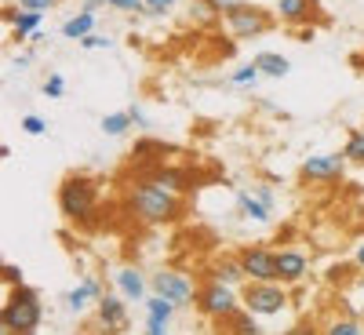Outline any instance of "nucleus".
Masks as SVG:
<instances>
[{"label":"nucleus","mask_w":364,"mask_h":335,"mask_svg":"<svg viewBox=\"0 0 364 335\" xmlns=\"http://www.w3.org/2000/svg\"><path fill=\"white\" fill-rule=\"evenodd\" d=\"M44 41H48V33H44V29H37V33L29 37V44H44Z\"/></svg>","instance_id":"38"},{"label":"nucleus","mask_w":364,"mask_h":335,"mask_svg":"<svg viewBox=\"0 0 364 335\" xmlns=\"http://www.w3.org/2000/svg\"><path fill=\"white\" fill-rule=\"evenodd\" d=\"M33 48H29V51H22V55H15V66H29V63H33Z\"/></svg>","instance_id":"36"},{"label":"nucleus","mask_w":364,"mask_h":335,"mask_svg":"<svg viewBox=\"0 0 364 335\" xmlns=\"http://www.w3.org/2000/svg\"><path fill=\"white\" fill-rule=\"evenodd\" d=\"M273 15L288 26H310V22H317L321 11H317V0H277Z\"/></svg>","instance_id":"14"},{"label":"nucleus","mask_w":364,"mask_h":335,"mask_svg":"<svg viewBox=\"0 0 364 335\" xmlns=\"http://www.w3.org/2000/svg\"><path fill=\"white\" fill-rule=\"evenodd\" d=\"M146 179L161 182V186H168V190H175V193H182V197H186V193L197 186V182H193V171H190V168H178V164H157Z\"/></svg>","instance_id":"15"},{"label":"nucleus","mask_w":364,"mask_h":335,"mask_svg":"<svg viewBox=\"0 0 364 335\" xmlns=\"http://www.w3.org/2000/svg\"><path fill=\"white\" fill-rule=\"evenodd\" d=\"M109 8L124 15H142V0H109Z\"/></svg>","instance_id":"31"},{"label":"nucleus","mask_w":364,"mask_h":335,"mask_svg":"<svg viewBox=\"0 0 364 335\" xmlns=\"http://www.w3.org/2000/svg\"><path fill=\"white\" fill-rule=\"evenodd\" d=\"M99 8H109V0H84V11H99Z\"/></svg>","instance_id":"37"},{"label":"nucleus","mask_w":364,"mask_h":335,"mask_svg":"<svg viewBox=\"0 0 364 335\" xmlns=\"http://www.w3.org/2000/svg\"><path fill=\"white\" fill-rule=\"evenodd\" d=\"M360 128H364V124H360Z\"/></svg>","instance_id":"41"},{"label":"nucleus","mask_w":364,"mask_h":335,"mask_svg":"<svg viewBox=\"0 0 364 335\" xmlns=\"http://www.w3.org/2000/svg\"><path fill=\"white\" fill-rule=\"evenodd\" d=\"M95 15L99 11H77V15H70L66 22H63V37L66 41H84L87 33H95Z\"/></svg>","instance_id":"19"},{"label":"nucleus","mask_w":364,"mask_h":335,"mask_svg":"<svg viewBox=\"0 0 364 335\" xmlns=\"http://www.w3.org/2000/svg\"><path fill=\"white\" fill-rule=\"evenodd\" d=\"M22 132H26V135H44V132H48V120L37 117V113H26V117H22Z\"/></svg>","instance_id":"29"},{"label":"nucleus","mask_w":364,"mask_h":335,"mask_svg":"<svg viewBox=\"0 0 364 335\" xmlns=\"http://www.w3.org/2000/svg\"><path fill=\"white\" fill-rule=\"evenodd\" d=\"M175 4H178V0H142V15H149V18H161V15H168Z\"/></svg>","instance_id":"28"},{"label":"nucleus","mask_w":364,"mask_h":335,"mask_svg":"<svg viewBox=\"0 0 364 335\" xmlns=\"http://www.w3.org/2000/svg\"><path fill=\"white\" fill-rule=\"evenodd\" d=\"M124 211L139 226H171V223L182 219L186 204H182V193H175V190H168V186H161V182L142 175L124 193Z\"/></svg>","instance_id":"1"},{"label":"nucleus","mask_w":364,"mask_h":335,"mask_svg":"<svg viewBox=\"0 0 364 335\" xmlns=\"http://www.w3.org/2000/svg\"><path fill=\"white\" fill-rule=\"evenodd\" d=\"M197 314L208 317V321H215V324H226L240 307H245V295H240V288L233 285H223V281H208L200 292H197Z\"/></svg>","instance_id":"5"},{"label":"nucleus","mask_w":364,"mask_h":335,"mask_svg":"<svg viewBox=\"0 0 364 335\" xmlns=\"http://www.w3.org/2000/svg\"><path fill=\"white\" fill-rule=\"evenodd\" d=\"M4 22L11 26V41L15 44H29V37L44 29V11H29L22 4H8L4 8Z\"/></svg>","instance_id":"10"},{"label":"nucleus","mask_w":364,"mask_h":335,"mask_svg":"<svg viewBox=\"0 0 364 335\" xmlns=\"http://www.w3.org/2000/svg\"><path fill=\"white\" fill-rule=\"evenodd\" d=\"M204 4H215V8H219V11H223V8H226V4H230V0H204Z\"/></svg>","instance_id":"40"},{"label":"nucleus","mask_w":364,"mask_h":335,"mask_svg":"<svg viewBox=\"0 0 364 335\" xmlns=\"http://www.w3.org/2000/svg\"><path fill=\"white\" fill-rule=\"evenodd\" d=\"M15 4H22V8H29V11H51L55 8V0H15Z\"/></svg>","instance_id":"33"},{"label":"nucleus","mask_w":364,"mask_h":335,"mask_svg":"<svg viewBox=\"0 0 364 335\" xmlns=\"http://www.w3.org/2000/svg\"><path fill=\"white\" fill-rule=\"evenodd\" d=\"M95 321L102 331H124L128 328V299L120 292H106L95 307Z\"/></svg>","instance_id":"11"},{"label":"nucleus","mask_w":364,"mask_h":335,"mask_svg":"<svg viewBox=\"0 0 364 335\" xmlns=\"http://www.w3.org/2000/svg\"><path fill=\"white\" fill-rule=\"evenodd\" d=\"M240 295H245V307L262 321L288 310V285H281V281H248L240 288Z\"/></svg>","instance_id":"6"},{"label":"nucleus","mask_w":364,"mask_h":335,"mask_svg":"<svg viewBox=\"0 0 364 335\" xmlns=\"http://www.w3.org/2000/svg\"><path fill=\"white\" fill-rule=\"evenodd\" d=\"M306 273H310V259H306V252H299V248H284V252H277V281H281V285L295 288V285L306 281Z\"/></svg>","instance_id":"13"},{"label":"nucleus","mask_w":364,"mask_h":335,"mask_svg":"<svg viewBox=\"0 0 364 335\" xmlns=\"http://www.w3.org/2000/svg\"><path fill=\"white\" fill-rule=\"evenodd\" d=\"M142 307H146V321H164V324H168V321L178 314L175 302L164 299V295H157V292H154V295H146V299H142Z\"/></svg>","instance_id":"21"},{"label":"nucleus","mask_w":364,"mask_h":335,"mask_svg":"<svg viewBox=\"0 0 364 335\" xmlns=\"http://www.w3.org/2000/svg\"><path fill=\"white\" fill-rule=\"evenodd\" d=\"M208 281H223V285H233V288H245L248 273H245V266H240V259H219L215 266L208 270Z\"/></svg>","instance_id":"18"},{"label":"nucleus","mask_w":364,"mask_h":335,"mask_svg":"<svg viewBox=\"0 0 364 335\" xmlns=\"http://www.w3.org/2000/svg\"><path fill=\"white\" fill-rule=\"evenodd\" d=\"M364 324L357 317H339V321H328L324 324V335H360Z\"/></svg>","instance_id":"25"},{"label":"nucleus","mask_w":364,"mask_h":335,"mask_svg":"<svg viewBox=\"0 0 364 335\" xmlns=\"http://www.w3.org/2000/svg\"><path fill=\"white\" fill-rule=\"evenodd\" d=\"M113 285H117V292L124 295V299H135V302L146 299V273L135 270V266H120L113 273Z\"/></svg>","instance_id":"17"},{"label":"nucleus","mask_w":364,"mask_h":335,"mask_svg":"<svg viewBox=\"0 0 364 335\" xmlns=\"http://www.w3.org/2000/svg\"><path fill=\"white\" fill-rule=\"evenodd\" d=\"M262 73H259V66H255V58L252 63H245V66H237L233 73H230V84H240V87H248V84H255Z\"/></svg>","instance_id":"27"},{"label":"nucleus","mask_w":364,"mask_h":335,"mask_svg":"<svg viewBox=\"0 0 364 335\" xmlns=\"http://www.w3.org/2000/svg\"><path fill=\"white\" fill-rule=\"evenodd\" d=\"M223 29L233 37V41H252V37H262L266 29L277 22V15H273L269 8L262 4H252V0H230V4L223 8Z\"/></svg>","instance_id":"4"},{"label":"nucleus","mask_w":364,"mask_h":335,"mask_svg":"<svg viewBox=\"0 0 364 335\" xmlns=\"http://www.w3.org/2000/svg\"><path fill=\"white\" fill-rule=\"evenodd\" d=\"M128 113H132V120H135V128H146L149 124V113H146V106H128Z\"/></svg>","instance_id":"34"},{"label":"nucleus","mask_w":364,"mask_h":335,"mask_svg":"<svg viewBox=\"0 0 364 335\" xmlns=\"http://www.w3.org/2000/svg\"><path fill=\"white\" fill-rule=\"evenodd\" d=\"M4 285H8V288H15V285H26V281H22V270H18L15 262H8V266H4Z\"/></svg>","instance_id":"32"},{"label":"nucleus","mask_w":364,"mask_h":335,"mask_svg":"<svg viewBox=\"0 0 364 335\" xmlns=\"http://www.w3.org/2000/svg\"><path fill=\"white\" fill-rule=\"evenodd\" d=\"M99 128H102V135L120 139V135H128V128H135V120H132L128 110H117V113H106V117L99 120Z\"/></svg>","instance_id":"23"},{"label":"nucleus","mask_w":364,"mask_h":335,"mask_svg":"<svg viewBox=\"0 0 364 335\" xmlns=\"http://www.w3.org/2000/svg\"><path fill=\"white\" fill-rule=\"evenodd\" d=\"M343 154H346V161H350V164H364V128H357V132H350V135H346Z\"/></svg>","instance_id":"24"},{"label":"nucleus","mask_w":364,"mask_h":335,"mask_svg":"<svg viewBox=\"0 0 364 335\" xmlns=\"http://www.w3.org/2000/svg\"><path fill=\"white\" fill-rule=\"evenodd\" d=\"M346 164V154H310L299 168V179L302 186H331V182H343Z\"/></svg>","instance_id":"8"},{"label":"nucleus","mask_w":364,"mask_h":335,"mask_svg":"<svg viewBox=\"0 0 364 335\" xmlns=\"http://www.w3.org/2000/svg\"><path fill=\"white\" fill-rule=\"evenodd\" d=\"M41 95L58 102V99L66 95V77H63V73H48V77H44V84H41Z\"/></svg>","instance_id":"26"},{"label":"nucleus","mask_w":364,"mask_h":335,"mask_svg":"<svg viewBox=\"0 0 364 335\" xmlns=\"http://www.w3.org/2000/svg\"><path fill=\"white\" fill-rule=\"evenodd\" d=\"M255 66H259L262 77H273V80H281V77L291 73V63H288L281 51H259L255 55Z\"/></svg>","instance_id":"20"},{"label":"nucleus","mask_w":364,"mask_h":335,"mask_svg":"<svg viewBox=\"0 0 364 335\" xmlns=\"http://www.w3.org/2000/svg\"><path fill=\"white\" fill-rule=\"evenodd\" d=\"M84 51H106V48H113V37H99V33H87L84 41H77Z\"/></svg>","instance_id":"30"},{"label":"nucleus","mask_w":364,"mask_h":335,"mask_svg":"<svg viewBox=\"0 0 364 335\" xmlns=\"http://www.w3.org/2000/svg\"><path fill=\"white\" fill-rule=\"evenodd\" d=\"M102 295H106V288H102L99 277H80V285L66 292V302H63V307H66L73 317H80V314H87L91 307H99Z\"/></svg>","instance_id":"12"},{"label":"nucleus","mask_w":364,"mask_h":335,"mask_svg":"<svg viewBox=\"0 0 364 335\" xmlns=\"http://www.w3.org/2000/svg\"><path fill=\"white\" fill-rule=\"evenodd\" d=\"M44 321V302L41 292L29 285L8 288V302L0 307V331L4 335H33Z\"/></svg>","instance_id":"3"},{"label":"nucleus","mask_w":364,"mask_h":335,"mask_svg":"<svg viewBox=\"0 0 364 335\" xmlns=\"http://www.w3.org/2000/svg\"><path fill=\"white\" fill-rule=\"evenodd\" d=\"M58 211L73 226H91L99 219V182L84 171L66 175L58 182Z\"/></svg>","instance_id":"2"},{"label":"nucleus","mask_w":364,"mask_h":335,"mask_svg":"<svg viewBox=\"0 0 364 335\" xmlns=\"http://www.w3.org/2000/svg\"><path fill=\"white\" fill-rule=\"evenodd\" d=\"M226 328H230L233 335H259V331H262V317H255L248 307H240V310L226 321Z\"/></svg>","instance_id":"22"},{"label":"nucleus","mask_w":364,"mask_h":335,"mask_svg":"<svg viewBox=\"0 0 364 335\" xmlns=\"http://www.w3.org/2000/svg\"><path fill=\"white\" fill-rule=\"evenodd\" d=\"M353 262H357V270H364V245L357 248V255H353Z\"/></svg>","instance_id":"39"},{"label":"nucleus","mask_w":364,"mask_h":335,"mask_svg":"<svg viewBox=\"0 0 364 335\" xmlns=\"http://www.w3.org/2000/svg\"><path fill=\"white\" fill-rule=\"evenodd\" d=\"M149 288H154L157 295H164V299H171L178 310L182 307H193L197 292H200L190 273L186 270H175V266H161V270L149 273Z\"/></svg>","instance_id":"7"},{"label":"nucleus","mask_w":364,"mask_h":335,"mask_svg":"<svg viewBox=\"0 0 364 335\" xmlns=\"http://www.w3.org/2000/svg\"><path fill=\"white\" fill-rule=\"evenodd\" d=\"M237 259H240V266H245L248 281H277V252H269L262 245H252Z\"/></svg>","instance_id":"9"},{"label":"nucleus","mask_w":364,"mask_h":335,"mask_svg":"<svg viewBox=\"0 0 364 335\" xmlns=\"http://www.w3.org/2000/svg\"><path fill=\"white\" fill-rule=\"evenodd\" d=\"M237 211H240L248 223H269V219H273V204H269L266 197H259L255 186H252V190H237Z\"/></svg>","instance_id":"16"},{"label":"nucleus","mask_w":364,"mask_h":335,"mask_svg":"<svg viewBox=\"0 0 364 335\" xmlns=\"http://www.w3.org/2000/svg\"><path fill=\"white\" fill-rule=\"evenodd\" d=\"M146 331H149V335H164L168 324H164V321H146Z\"/></svg>","instance_id":"35"}]
</instances>
